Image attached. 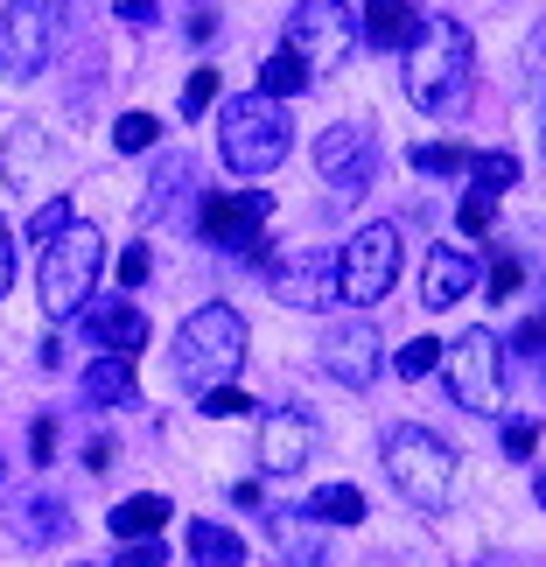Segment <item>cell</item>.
<instances>
[{
	"instance_id": "obj_1",
	"label": "cell",
	"mask_w": 546,
	"mask_h": 567,
	"mask_svg": "<svg viewBox=\"0 0 546 567\" xmlns=\"http://www.w3.org/2000/svg\"><path fill=\"white\" fill-rule=\"evenodd\" d=\"M470 63H476V42H470L463 21L427 14L406 42V99L421 105V113H449V105L470 92Z\"/></svg>"
},
{
	"instance_id": "obj_2",
	"label": "cell",
	"mask_w": 546,
	"mask_h": 567,
	"mask_svg": "<svg viewBox=\"0 0 546 567\" xmlns=\"http://www.w3.org/2000/svg\"><path fill=\"white\" fill-rule=\"evenodd\" d=\"M238 364H246V316L225 309V301H204L196 316H183V330H176V379L189 392L231 385Z\"/></svg>"
},
{
	"instance_id": "obj_3",
	"label": "cell",
	"mask_w": 546,
	"mask_h": 567,
	"mask_svg": "<svg viewBox=\"0 0 546 567\" xmlns=\"http://www.w3.org/2000/svg\"><path fill=\"white\" fill-rule=\"evenodd\" d=\"M385 476L421 512H449L455 491H463V463H455V449L434 427H392L385 434Z\"/></svg>"
},
{
	"instance_id": "obj_4",
	"label": "cell",
	"mask_w": 546,
	"mask_h": 567,
	"mask_svg": "<svg viewBox=\"0 0 546 567\" xmlns=\"http://www.w3.org/2000/svg\"><path fill=\"white\" fill-rule=\"evenodd\" d=\"M217 147H225L231 176H274L288 162V113L259 92H238L225 113H217Z\"/></svg>"
},
{
	"instance_id": "obj_5",
	"label": "cell",
	"mask_w": 546,
	"mask_h": 567,
	"mask_svg": "<svg viewBox=\"0 0 546 567\" xmlns=\"http://www.w3.org/2000/svg\"><path fill=\"white\" fill-rule=\"evenodd\" d=\"M105 267V238L92 225H71V231H56L50 246H42V316L63 322V316H78L84 301H92V280Z\"/></svg>"
},
{
	"instance_id": "obj_6",
	"label": "cell",
	"mask_w": 546,
	"mask_h": 567,
	"mask_svg": "<svg viewBox=\"0 0 546 567\" xmlns=\"http://www.w3.org/2000/svg\"><path fill=\"white\" fill-rule=\"evenodd\" d=\"M56 29H63V0H8V14H0V78L29 84L50 71Z\"/></svg>"
},
{
	"instance_id": "obj_7",
	"label": "cell",
	"mask_w": 546,
	"mask_h": 567,
	"mask_svg": "<svg viewBox=\"0 0 546 567\" xmlns=\"http://www.w3.org/2000/svg\"><path fill=\"white\" fill-rule=\"evenodd\" d=\"M442 372H449L455 406L484 413V421L505 413V351H497L491 330H463L455 343H442Z\"/></svg>"
},
{
	"instance_id": "obj_8",
	"label": "cell",
	"mask_w": 546,
	"mask_h": 567,
	"mask_svg": "<svg viewBox=\"0 0 546 567\" xmlns=\"http://www.w3.org/2000/svg\"><path fill=\"white\" fill-rule=\"evenodd\" d=\"M392 280H400V225H364L337 246V301H371L392 295Z\"/></svg>"
},
{
	"instance_id": "obj_9",
	"label": "cell",
	"mask_w": 546,
	"mask_h": 567,
	"mask_svg": "<svg viewBox=\"0 0 546 567\" xmlns=\"http://www.w3.org/2000/svg\"><path fill=\"white\" fill-rule=\"evenodd\" d=\"M358 50V14L343 8V0H301V8L288 14V56L309 63L316 71H343Z\"/></svg>"
},
{
	"instance_id": "obj_10",
	"label": "cell",
	"mask_w": 546,
	"mask_h": 567,
	"mask_svg": "<svg viewBox=\"0 0 546 567\" xmlns=\"http://www.w3.org/2000/svg\"><path fill=\"white\" fill-rule=\"evenodd\" d=\"M316 168H322V183L337 196H364L371 176H379V141H371V126L364 120H337L330 134L316 141Z\"/></svg>"
},
{
	"instance_id": "obj_11",
	"label": "cell",
	"mask_w": 546,
	"mask_h": 567,
	"mask_svg": "<svg viewBox=\"0 0 546 567\" xmlns=\"http://www.w3.org/2000/svg\"><path fill=\"white\" fill-rule=\"evenodd\" d=\"M267 189H238V196H204V238L210 246H225V252H267Z\"/></svg>"
},
{
	"instance_id": "obj_12",
	"label": "cell",
	"mask_w": 546,
	"mask_h": 567,
	"mask_svg": "<svg viewBox=\"0 0 546 567\" xmlns=\"http://www.w3.org/2000/svg\"><path fill=\"white\" fill-rule=\"evenodd\" d=\"M274 295L288 301V309H301V316H322L337 301V252L316 246V252L280 259V267H274Z\"/></svg>"
},
{
	"instance_id": "obj_13",
	"label": "cell",
	"mask_w": 546,
	"mask_h": 567,
	"mask_svg": "<svg viewBox=\"0 0 546 567\" xmlns=\"http://www.w3.org/2000/svg\"><path fill=\"white\" fill-rule=\"evenodd\" d=\"M322 372L343 379L351 392H364L379 379V330H371V322H337V330L322 337Z\"/></svg>"
},
{
	"instance_id": "obj_14",
	"label": "cell",
	"mask_w": 546,
	"mask_h": 567,
	"mask_svg": "<svg viewBox=\"0 0 546 567\" xmlns=\"http://www.w3.org/2000/svg\"><path fill=\"white\" fill-rule=\"evenodd\" d=\"M309 449H316V434L301 413H267V427H259V470L267 476H301Z\"/></svg>"
},
{
	"instance_id": "obj_15",
	"label": "cell",
	"mask_w": 546,
	"mask_h": 567,
	"mask_svg": "<svg viewBox=\"0 0 546 567\" xmlns=\"http://www.w3.org/2000/svg\"><path fill=\"white\" fill-rule=\"evenodd\" d=\"M78 316H84V330L105 343V358H134L147 343V316L134 309V301H84Z\"/></svg>"
},
{
	"instance_id": "obj_16",
	"label": "cell",
	"mask_w": 546,
	"mask_h": 567,
	"mask_svg": "<svg viewBox=\"0 0 546 567\" xmlns=\"http://www.w3.org/2000/svg\"><path fill=\"white\" fill-rule=\"evenodd\" d=\"M470 288H476V259L463 246H434L427 267H421V301L427 309H455Z\"/></svg>"
},
{
	"instance_id": "obj_17",
	"label": "cell",
	"mask_w": 546,
	"mask_h": 567,
	"mask_svg": "<svg viewBox=\"0 0 546 567\" xmlns=\"http://www.w3.org/2000/svg\"><path fill=\"white\" fill-rule=\"evenodd\" d=\"M134 358H92L78 379V400L84 406H134Z\"/></svg>"
},
{
	"instance_id": "obj_18",
	"label": "cell",
	"mask_w": 546,
	"mask_h": 567,
	"mask_svg": "<svg viewBox=\"0 0 546 567\" xmlns=\"http://www.w3.org/2000/svg\"><path fill=\"white\" fill-rule=\"evenodd\" d=\"M413 29H421V21H413L406 0H364V14H358V35L371 50H406Z\"/></svg>"
},
{
	"instance_id": "obj_19",
	"label": "cell",
	"mask_w": 546,
	"mask_h": 567,
	"mask_svg": "<svg viewBox=\"0 0 546 567\" xmlns=\"http://www.w3.org/2000/svg\"><path fill=\"white\" fill-rule=\"evenodd\" d=\"M105 526H113V539H120V547H134V539H155V533L168 526V497H155V491H141V497H120V505L105 512Z\"/></svg>"
},
{
	"instance_id": "obj_20",
	"label": "cell",
	"mask_w": 546,
	"mask_h": 567,
	"mask_svg": "<svg viewBox=\"0 0 546 567\" xmlns=\"http://www.w3.org/2000/svg\"><path fill=\"white\" fill-rule=\"evenodd\" d=\"M189 554H196V567H238V560H246V539H238L231 526H217V518H196V526H189Z\"/></svg>"
},
{
	"instance_id": "obj_21",
	"label": "cell",
	"mask_w": 546,
	"mask_h": 567,
	"mask_svg": "<svg viewBox=\"0 0 546 567\" xmlns=\"http://www.w3.org/2000/svg\"><path fill=\"white\" fill-rule=\"evenodd\" d=\"M309 84H316V78H309V63L288 56V50H274L267 63H259V99H274V105H280V99H301Z\"/></svg>"
},
{
	"instance_id": "obj_22",
	"label": "cell",
	"mask_w": 546,
	"mask_h": 567,
	"mask_svg": "<svg viewBox=\"0 0 546 567\" xmlns=\"http://www.w3.org/2000/svg\"><path fill=\"white\" fill-rule=\"evenodd\" d=\"M301 518H316V526H358V518H364V491L358 484H322Z\"/></svg>"
},
{
	"instance_id": "obj_23",
	"label": "cell",
	"mask_w": 546,
	"mask_h": 567,
	"mask_svg": "<svg viewBox=\"0 0 546 567\" xmlns=\"http://www.w3.org/2000/svg\"><path fill=\"white\" fill-rule=\"evenodd\" d=\"M470 176L484 196H505L518 183V155H505V147H491V155H470Z\"/></svg>"
},
{
	"instance_id": "obj_24",
	"label": "cell",
	"mask_w": 546,
	"mask_h": 567,
	"mask_svg": "<svg viewBox=\"0 0 546 567\" xmlns=\"http://www.w3.org/2000/svg\"><path fill=\"white\" fill-rule=\"evenodd\" d=\"M56 533H63V512L50 505V497H29V505H21V539H35V547H50Z\"/></svg>"
},
{
	"instance_id": "obj_25",
	"label": "cell",
	"mask_w": 546,
	"mask_h": 567,
	"mask_svg": "<svg viewBox=\"0 0 546 567\" xmlns=\"http://www.w3.org/2000/svg\"><path fill=\"white\" fill-rule=\"evenodd\" d=\"M155 141H162V120L155 113H126L113 126V147H120V155H141V147H155Z\"/></svg>"
},
{
	"instance_id": "obj_26",
	"label": "cell",
	"mask_w": 546,
	"mask_h": 567,
	"mask_svg": "<svg viewBox=\"0 0 546 567\" xmlns=\"http://www.w3.org/2000/svg\"><path fill=\"white\" fill-rule=\"evenodd\" d=\"M434 364H442V343H434V337H413L406 351H392V372H400V379H427Z\"/></svg>"
},
{
	"instance_id": "obj_27",
	"label": "cell",
	"mask_w": 546,
	"mask_h": 567,
	"mask_svg": "<svg viewBox=\"0 0 546 567\" xmlns=\"http://www.w3.org/2000/svg\"><path fill=\"white\" fill-rule=\"evenodd\" d=\"M413 168H427V176H463L470 155H463V147H442V141H434V147H413Z\"/></svg>"
},
{
	"instance_id": "obj_28",
	"label": "cell",
	"mask_w": 546,
	"mask_h": 567,
	"mask_svg": "<svg viewBox=\"0 0 546 567\" xmlns=\"http://www.w3.org/2000/svg\"><path fill=\"white\" fill-rule=\"evenodd\" d=\"M78 217H71V196H56V204H42L35 217H29V238H42V246H50L56 231H71Z\"/></svg>"
},
{
	"instance_id": "obj_29",
	"label": "cell",
	"mask_w": 546,
	"mask_h": 567,
	"mask_svg": "<svg viewBox=\"0 0 546 567\" xmlns=\"http://www.w3.org/2000/svg\"><path fill=\"white\" fill-rule=\"evenodd\" d=\"M518 288H526V267H518V259L505 252V259H497V267L484 274V295H491V301H512Z\"/></svg>"
},
{
	"instance_id": "obj_30",
	"label": "cell",
	"mask_w": 546,
	"mask_h": 567,
	"mask_svg": "<svg viewBox=\"0 0 546 567\" xmlns=\"http://www.w3.org/2000/svg\"><path fill=\"white\" fill-rule=\"evenodd\" d=\"M210 105H217V71H189V84H183V120L210 113Z\"/></svg>"
},
{
	"instance_id": "obj_31",
	"label": "cell",
	"mask_w": 546,
	"mask_h": 567,
	"mask_svg": "<svg viewBox=\"0 0 546 567\" xmlns=\"http://www.w3.org/2000/svg\"><path fill=\"white\" fill-rule=\"evenodd\" d=\"M204 413H210V421H231V413L246 421V413H253V400H246L238 385H210V392H204Z\"/></svg>"
},
{
	"instance_id": "obj_32",
	"label": "cell",
	"mask_w": 546,
	"mask_h": 567,
	"mask_svg": "<svg viewBox=\"0 0 546 567\" xmlns=\"http://www.w3.org/2000/svg\"><path fill=\"white\" fill-rule=\"evenodd\" d=\"M455 217H463V231H470V238H484V231H491V217H497V196L470 189V196H463V210H455Z\"/></svg>"
},
{
	"instance_id": "obj_33",
	"label": "cell",
	"mask_w": 546,
	"mask_h": 567,
	"mask_svg": "<svg viewBox=\"0 0 546 567\" xmlns=\"http://www.w3.org/2000/svg\"><path fill=\"white\" fill-rule=\"evenodd\" d=\"M533 449H539V427L533 421H505V455H512V463H526Z\"/></svg>"
},
{
	"instance_id": "obj_34",
	"label": "cell",
	"mask_w": 546,
	"mask_h": 567,
	"mask_svg": "<svg viewBox=\"0 0 546 567\" xmlns=\"http://www.w3.org/2000/svg\"><path fill=\"white\" fill-rule=\"evenodd\" d=\"M120 554H126V567H168L162 539H134V547H120Z\"/></svg>"
},
{
	"instance_id": "obj_35",
	"label": "cell",
	"mask_w": 546,
	"mask_h": 567,
	"mask_svg": "<svg viewBox=\"0 0 546 567\" xmlns=\"http://www.w3.org/2000/svg\"><path fill=\"white\" fill-rule=\"evenodd\" d=\"M29 449H35V463H56V421H50V413H42V421H35Z\"/></svg>"
},
{
	"instance_id": "obj_36",
	"label": "cell",
	"mask_w": 546,
	"mask_h": 567,
	"mask_svg": "<svg viewBox=\"0 0 546 567\" xmlns=\"http://www.w3.org/2000/svg\"><path fill=\"white\" fill-rule=\"evenodd\" d=\"M147 280V246H126V259H120V288H141Z\"/></svg>"
},
{
	"instance_id": "obj_37",
	"label": "cell",
	"mask_w": 546,
	"mask_h": 567,
	"mask_svg": "<svg viewBox=\"0 0 546 567\" xmlns=\"http://www.w3.org/2000/svg\"><path fill=\"white\" fill-rule=\"evenodd\" d=\"M14 288V231H8V217H0V295Z\"/></svg>"
},
{
	"instance_id": "obj_38",
	"label": "cell",
	"mask_w": 546,
	"mask_h": 567,
	"mask_svg": "<svg viewBox=\"0 0 546 567\" xmlns=\"http://www.w3.org/2000/svg\"><path fill=\"white\" fill-rule=\"evenodd\" d=\"M113 8H120V21H134V29L155 21V0H113Z\"/></svg>"
},
{
	"instance_id": "obj_39",
	"label": "cell",
	"mask_w": 546,
	"mask_h": 567,
	"mask_svg": "<svg viewBox=\"0 0 546 567\" xmlns=\"http://www.w3.org/2000/svg\"><path fill=\"white\" fill-rule=\"evenodd\" d=\"M518 351H546V316H533L526 330H518Z\"/></svg>"
},
{
	"instance_id": "obj_40",
	"label": "cell",
	"mask_w": 546,
	"mask_h": 567,
	"mask_svg": "<svg viewBox=\"0 0 546 567\" xmlns=\"http://www.w3.org/2000/svg\"><path fill=\"white\" fill-rule=\"evenodd\" d=\"M533 497H539V505H546V470H539V476H533Z\"/></svg>"
},
{
	"instance_id": "obj_41",
	"label": "cell",
	"mask_w": 546,
	"mask_h": 567,
	"mask_svg": "<svg viewBox=\"0 0 546 567\" xmlns=\"http://www.w3.org/2000/svg\"><path fill=\"white\" fill-rule=\"evenodd\" d=\"M0 476H8V455H0Z\"/></svg>"
}]
</instances>
